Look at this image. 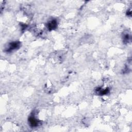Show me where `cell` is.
<instances>
[{
	"label": "cell",
	"instance_id": "1",
	"mask_svg": "<svg viewBox=\"0 0 132 132\" xmlns=\"http://www.w3.org/2000/svg\"><path fill=\"white\" fill-rule=\"evenodd\" d=\"M20 46V42L19 41H14L11 42L8 45V47L6 48V51L8 52H10L12 51L18 49Z\"/></svg>",
	"mask_w": 132,
	"mask_h": 132
},
{
	"label": "cell",
	"instance_id": "2",
	"mask_svg": "<svg viewBox=\"0 0 132 132\" xmlns=\"http://www.w3.org/2000/svg\"><path fill=\"white\" fill-rule=\"evenodd\" d=\"M57 25V21L55 19H53L49 21L47 24V27L49 30H52L55 29Z\"/></svg>",
	"mask_w": 132,
	"mask_h": 132
},
{
	"label": "cell",
	"instance_id": "3",
	"mask_svg": "<svg viewBox=\"0 0 132 132\" xmlns=\"http://www.w3.org/2000/svg\"><path fill=\"white\" fill-rule=\"evenodd\" d=\"M29 125L32 127H36L39 124V121L36 119L34 116H30L28 119Z\"/></svg>",
	"mask_w": 132,
	"mask_h": 132
},
{
	"label": "cell",
	"instance_id": "4",
	"mask_svg": "<svg viewBox=\"0 0 132 132\" xmlns=\"http://www.w3.org/2000/svg\"><path fill=\"white\" fill-rule=\"evenodd\" d=\"M96 91L97 92V93L101 95H105L107 94L108 93V92H109V90L108 89H102L101 88H98L96 89Z\"/></svg>",
	"mask_w": 132,
	"mask_h": 132
},
{
	"label": "cell",
	"instance_id": "5",
	"mask_svg": "<svg viewBox=\"0 0 132 132\" xmlns=\"http://www.w3.org/2000/svg\"><path fill=\"white\" fill-rule=\"evenodd\" d=\"M130 36L128 34H125L124 36V38H123V41L124 42H125L126 43H127L129 41V39H130Z\"/></svg>",
	"mask_w": 132,
	"mask_h": 132
}]
</instances>
